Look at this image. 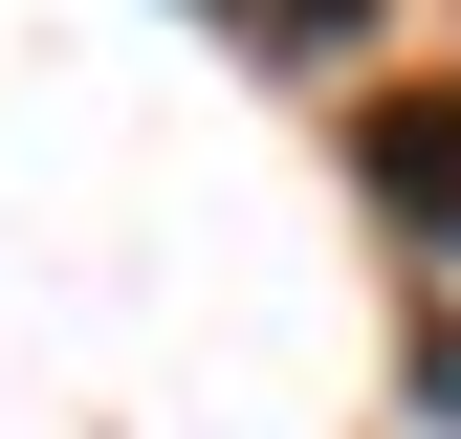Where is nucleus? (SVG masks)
<instances>
[{"mask_svg":"<svg viewBox=\"0 0 461 439\" xmlns=\"http://www.w3.org/2000/svg\"><path fill=\"white\" fill-rule=\"evenodd\" d=\"M198 22H242V44H264V67H330V44H352V22H374V0H198Z\"/></svg>","mask_w":461,"mask_h":439,"instance_id":"nucleus-2","label":"nucleus"},{"mask_svg":"<svg viewBox=\"0 0 461 439\" xmlns=\"http://www.w3.org/2000/svg\"><path fill=\"white\" fill-rule=\"evenodd\" d=\"M352 154H374V198L418 220V242H461V88H374Z\"/></svg>","mask_w":461,"mask_h":439,"instance_id":"nucleus-1","label":"nucleus"}]
</instances>
